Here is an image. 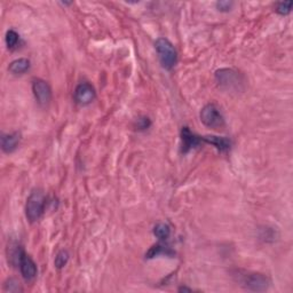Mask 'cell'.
Segmentation results:
<instances>
[{
	"mask_svg": "<svg viewBox=\"0 0 293 293\" xmlns=\"http://www.w3.org/2000/svg\"><path fill=\"white\" fill-rule=\"evenodd\" d=\"M243 285L247 290L254 292L266 291L269 288V278L263 274H250L246 275L243 281Z\"/></svg>",
	"mask_w": 293,
	"mask_h": 293,
	"instance_id": "5b68a950",
	"label": "cell"
},
{
	"mask_svg": "<svg viewBox=\"0 0 293 293\" xmlns=\"http://www.w3.org/2000/svg\"><path fill=\"white\" fill-rule=\"evenodd\" d=\"M292 5H293L292 1L278 2L276 6V12L280 14V15H288V14L291 13Z\"/></svg>",
	"mask_w": 293,
	"mask_h": 293,
	"instance_id": "e0dca14e",
	"label": "cell"
},
{
	"mask_svg": "<svg viewBox=\"0 0 293 293\" xmlns=\"http://www.w3.org/2000/svg\"><path fill=\"white\" fill-rule=\"evenodd\" d=\"M159 254H165V255H173V252H172L170 248L164 246V245H155L148 251V253L146 254V258H155V256H158Z\"/></svg>",
	"mask_w": 293,
	"mask_h": 293,
	"instance_id": "5bb4252c",
	"label": "cell"
},
{
	"mask_svg": "<svg viewBox=\"0 0 293 293\" xmlns=\"http://www.w3.org/2000/svg\"><path fill=\"white\" fill-rule=\"evenodd\" d=\"M215 78H217L220 86L225 87L227 90H234L240 89L242 85V78L233 69H221L215 72Z\"/></svg>",
	"mask_w": 293,
	"mask_h": 293,
	"instance_id": "277c9868",
	"label": "cell"
},
{
	"mask_svg": "<svg viewBox=\"0 0 293 293\" xmlns=\"http://www.w3.org/2000/svg\"><path fill=\"white\" fill-rule=\"evenodd\" d=\"M215 6H217V8H218V10H220V12H229V10L233 8L234 2H232V1H218L217 3H215Z\"/></svg>",
	"mask_w": 293,
	"mask_h": 293,
	"instance_id": "d6986e66",
	"label": "cell"
},
{
	"mask_svg": "<svg viewBox=\"0 0 293 293\" xmlns=\"http://www.w3.org/2000/svg\"><path fill=\"white\" fill-rule=\"evenodd\" d=\"M18 266H20L21 274L25 281H32L37 276V272H38L37 265L25 252L22 253Z\"/></svg>",
	"mask_w": 293,
	"mask_h": 293,
	"instance_id": "ba28073f",
	"label": "cell"
},
{
	"mask_svg": "<svg viewBox=\"0 0 293 293\" xmlns=\"http://www.w3.org/2000/svg\"><path fill=\"white\" fill-rule=\"evenodd\" d=\"M155 47L162 67L166 70H171L178 62V53L175 50L173 44L166 38H159L155 43Z\"/></svg>",
	"mask_w": 293,
	"mask_h": 293,
	"instance_id": "7a4b0ae2",
	"label": "cell"
},
{
	"mask_svg": "<svg viewBox=\"0 0 293 293\" xmlns=\"http://www.w3.org/2000/svg\"><path fill=\"white\" fill-rule=\"evenodd\" d=\"M153 235L157 238H159L160 241H166L171 235L170 226L163 222L158 223V225H156L155 228H153Z\"/></svg>",
	"mask_w": 293,
	"mask_h": 293,
	"instance_id": "4fadbf2b",
	"label": "cell"
},
{
	"mask_svg": "<svg viewBox=\"0 0 293 293\" xmlns=\"http://www.w3.org/2000/svg\"><path fill=\"white\" fill-rule=\"evenodd\" d=\"M18 42H20V36L16 31L14 30H8L6 34V45L9 49H15L17 46Z\"/></svg>",
	"mask_w": 293,
	"mask_h": 293,
	"instance_id": "9a60e30c",
	"label": "cell"
},
{
	"mask_svg": "<svg viewBox=\"0 0 293 293\" xmlns=\"http://www.w3.org/2000/svg\"><path fill=\"white\" fill-rule=\"evenodd\" d=\"M32 91H34L36 100L40 105H46L49 103L52 98V90L47 82L43 79H35L32 83Z\"/></svg>",
	"mask_w": 293,
	"mask_h": 293,
	"instance_id": "8992f818",
	"label": "cell"
},
{
	"mask_svg": "<svg viewBox=\"0 0 293 293\" xmlns=\"http://www.w3.org/2000/svg\"><path fill=\"white\" fill-rule=\"evenodd\" d=\"M5 291L6 292H22V288L20 282L15 278H9L5 283Z\"/></svg>",
	"mask_w": 293,
	"mask_h": 293,
	"instance_id": "ac0fdd59",
	"label": "cell"
},
{
	"mask_svg": "<svg viewBox=\"0 0 293 293\" xmlns=\"http://www.w3.org/2000/svg\"><path fill=\"white\" fill-rule=\"evenodd\" d=\"M69 261V253L68 251L65 250H62L58 252V253L56 254V256H55V260H54V263H55V267L58 269L63 268V267L67 265Z\"/></svg>",
	"mask_w": 293,
	"mask_h": 293,
	"instance_id": "2e32d148",
	"label": "cell"
},
{
	"mask_svg": "<svg viewBox=\"0 0 293 293\" xmlns=\"http://www.w3.org/2000/svg\"><path fill=\"white\" fill-rule=\"evenodd\" d=\"M200 120L205 126L213 130H219L225 126V118L219 108L213 103L206 104L200 111Z\"/></svg>",
	"mask_w": 293,
	"mask_h": 293,
	"instance_id": "3957f363",
	"label": "cell"
},
{
	"mask_svg": "<svg viewBox=\"0 0 293 293\" xmlns=\"http://www.w3.org/2000/svg\"><path fill=\"white\" fill-rule=\"evenodd\" d=\"M179 291H180V292H192L193 290H192V289H188L186 287H181L180 289H179Z\"/></svg>",
	"mask_w": 293,
	"mask_h": 293,
	"instance_id": "ffe728a7",
	"label": "cell"
},
{
	"mask_svg": "<svg viewBox=\"0 0 293 293\" xmlns=\"http://www.w3.org/2000/svg\"><path fill=\"white\" fill-rule=\"evenodd\" d=\"M203 141L207 142L212 146H214L219 151H227V150L230 149V146H232V142H230L229 139L225 137H214V135H207V137L203 138Z\"/></svg>",
	"mask_w": 293,
	"mask_h": 293,
	"instance_id": "8fae6325",
	"label": "cell"
},
{
	"mask_svg": "<svg viewBox=\"0 0 293 293\" xmlns=\"http://www.w3.org/2000/svg\"><path fill=\"white\" fill-rule=\"evenodd\" d=\"M30 69V61L28 58H17L9 64L8 70L13 75H23Z\"/></svg>",
	"mask_w": 293,
	"mask_h": 293,
	"instance_id": "7c38bea8",
	"label": "cell"
},
{
	"mask_svg": "<svg viewBox=\"0 0 293 293\" xmlns=\"http://www.w3.org/2000/svg\"><path fill=\"white\" fill-rule=\"evenodd\" d=\"M97 93L90 83H82L75 90V101L80 105H89L94 101Z\"/></svg>",
	"mask_w": 293,
	"mask_h": 293,
	"instance_id": "52a82bcc",
	"label": "cell"
},
{
	"mask_svg": "<svg viewBox=\"0 0 293 293\" xmlns=\"http://www.w3.org/2000/svg\"><path fill=\"white\" fill-rule=\"evenodd\" d=\"M46 198L42 189H34L28 197L27 206H25V214L30 222H36L42 218L45 210Z\"/></svg>",
	"mask_w": 293,
	"mask_h": 293,
	"instance_id": "6da1fadb",
	"label": "cell"
},
{
	"mask_svg": "<svg viewBox=\"0 0 293 293\" xmlns=\"http://www.w3.org/2000/svg\"><path fill=\"white\" fill-rule=\"evenodd\" d=\"M21 135L20 133H10V134H2L1 137V148L6 153L13 152L17 148L20 144Z\"/></svg>",
	"mask_w": 293,
	"mask_h": 293,
	"instance_id": "30bf717a",
	"label": "cell"
},
{
	"mask_svg": "<svg viewBox=\"0 0 293 293\" xmlns=\"http://www.w3.org/2000/svg\"><path fill=\"white\" fill-rule=\"evenodd\" d=\"M181 140H182V151L188 152L189 150L198 146L201 144V141H203V138L194 134L188 127H182Z\"/></svg>",
	"mask_w": 293,
	"mask_h": 293,
	"instance_id": "9c48e42d",
	"label": "cell"
}]
</instances>
